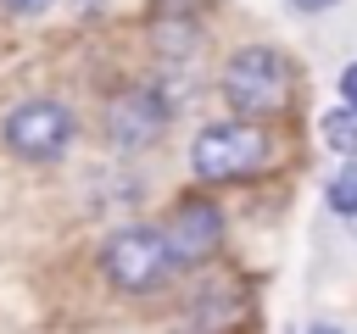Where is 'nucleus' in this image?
<instances>
[{
  "label": "nucleus",
  "mask_w": 357,
  "mask_h": 334,
  "mask_svg": "<svg viewBox=\"0 0 357 334\" xmlns=\"http://www.w3.org/2000/svg\"><path fill=\"white\" fill-rule=\"evenodd\" d=\"M223 95H229V106H240L245 117H273V111H284V106H290V67H284V56H273V50H262V45L234 50L229 67H223Z\"/></svg>",
  "instance_id": "obj_1"
},
{
  "label": "nucleus",
  "mask_w": 357,
  "mask_h": 334,
  "mask_svg": "<svg viewBox=\"0 0 357 334\" xmlns=\"http://www.w3.org/2000/svg\"><path fill=\"white\" fill-rule=\"evenodd\" d=\"M262 161H268V134L251 128V122H212V128H201L195 145H190V167H195L201 178H212V184L245 178V173H257Z\"/></svg>",
  "instance_id": "obj_2"
},
{
  "label": "nucleus",
  "mask_w": 357,
  "mask_h": 334,
  "mask_svg": "<svg viewBox=\"0 0 357 334\" xmlns=\"http://www.w3.org/2000/svg\"><path fill=\"white\" fill-rule=\"evenodd\" d=\"M100 267L117 289H156L173 273V256H167V239L156 228H123V234H112Z\"/></svg>",
  "instance_id": "obj_3"
},
{
  "label": "nucleus",
  "mask_w": 357,
  "mask_h": 334,
  "mask_svg": "<svg viewBox=\"0 0 357 334\" xmlns=\"http://www.w3.org/2000/svg\"><path fill=\"white\" fill-rule=\"evenodd\" d=\"M6 145L28 161H50L73 145V111L56 100H28L6 117Z\"/></svg>",
  "instance_id": "obj_4"
},
{
  "label": "nucleus",
  "mask_w": 357,
  "mask_h": 334,
  "mask_svg": "<svg viewBox=\"0 0 357 334\" xmlns=\"http://www.w3.org/2000/svg\"><path fill=\"white\" fill-rule=\"evenodd\" d=\"M162 239H167L173 267H190V262H201V256L218 250V239H223V217H218L212 200H184V206L173 212V223H167Z\"/></svg>",
  "instance_id": "obj_5"
},
{
  "label": "nucleus",
  "mask_w": 357,
  "mask_h": 334,
  "mask_svg": "<svg viewBox=\"0 0 357 334\" xmlns=\"http://www.w3.org/2000/svg\"><path fill=\"white\" fill-rule=\"evenodd\" d=\"M106 122H112V139L134 150V145H145V139H156V134H162V122H167V106L156 100V89H128L123 100H112Z\"/></svg>",
  "instance_id": "obj_6"
},
{
  "label": "nucleus",
  "mask_w": 357,
  "mask_h": 334,
  "mask_svg": "<svg viewBox=\"0 0 357 334\" xmlns=\"http://www.w3.org/2000/svg\"><path fill=\"white\" fill-rule=\"evenodd\" d=\"M324 145L340 156H357V111H324Z\"/></svg>",
  "instance_id": "obj_7"
},
{
  "label": "nucleus",
  "mask_w": 357,
  "mask_h": 334,
  "mask_svg": "<svg viewBox=\"0 0 357 334\" xmlns=\"http://www.w3.org/2000/svg\"><path fill=\"white\" fill-rule=\"evenodd\" d=\"M329 206H335L340 217H357V167H340V173L329 178Z\"/></svg>",
  "instance_id": "obj_8"
},
{
  "label": "nucleus",
  "mask_w": 357,
  "mask_h": 334,
  "mask_svg": "<svg viewBox=\"0 0 357 334\" xmlns=\"http://www.w3.org/2000/svg\"><path fill=\"white\" fill-rule=\"evenodd\" d=\"M340 100H346V111H357V61L340 72Z\"/></svg>",
  "instance_id": "obj_9"
},
{
  "label": "nucleus",
  "mask_w": 357,
  "mask_h": 334,
  "mask_svg": "<svg viewBox=\"0 0 357 334\" xmlns=\"http://www.w3.org/2000/svg\"><path fill=\"white\" fill-rule=\"evenodd\" d=\"M6 6H11V11H45L50 0H6Z\"/></svg>",
  "instance_id": "obj_10"
},
{
  "label": "nucleus",
  "mask_w": 357,
  "mask_h": 334,
  "mask_svg": "<svg viewBox=\"0 0 357 334\" xmlns=\"http://www.w3.org/2000/svg\"><path fill=\"white\" fill-rule=\"evenodd\" d=\"M301 11H324V6H335V0H296Z\"/></svg>",
  "instance_id": "obj_11"
},
{
  "label": "nucleus",
  "mask_w": 357,
  "mask_h": 334,
  "mask_svg": "<svg viewBox=\"0 0 357 334\" xmlns=\"http://www.w3.org/2000/svg\"><path fill=\"white\" fill-rule=\"evenodd\" d=\"M312 334H340V328H329V323H318V328H312Z\"/></svg>",
  "instance_id": "obj_12"
},
{
  "label": "nucleus",
  "mask_w": 357,
  "mask_h": 334,
  "mask_svg": "<svg viewBox=\"0 0 357 334\" xmlns=\"http://www.w3.org/2000/svg\"><path fill=\"white\" fill-rule=\"evenodd\" d=\"M351 228H357V217H351Z\"/></svg>",
  "instance_id": "obj_13"
}]
</instances>
